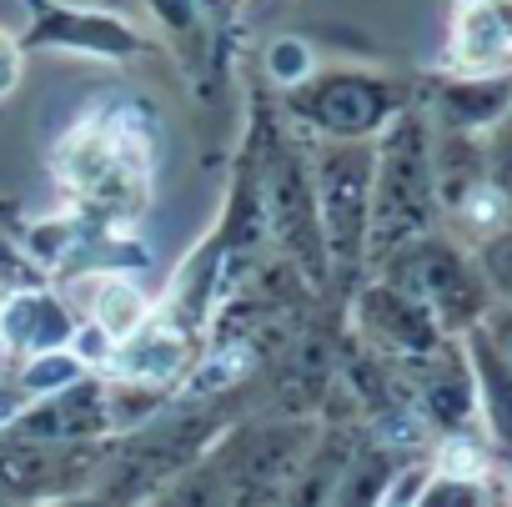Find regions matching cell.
Listing matches in <instances>:
<instances>
[{"label":"cell","instance_id":"cell-22","mask_svg":"<svg viewBox=\"0 0 512 507\" xmlns=\"http://www.w3.org/2000/svg\"><path fill=\"white\" fill-rule=\"evenodd\" d=\"M477 332L492 342V352H497L502 362H512V302H492L487 317L477 322Z\"/></svg>","mask_w":512,"mask_h":507},{"label":"cell","instance_id":"cell-7","mask_svg":"<svg viewBox=\"0 0 512 507\" xmlns=\"http://www.w3.org/2000/svg\"><path fill=\"white\" fill-rule=\"evenodd\" d=\"M352 322H357V332L377 352H387L397 362H417V357H427L442 342V327L432 322V312L412 292H402L397 282H387V277H377V282H367L357 292Z\"/></svg>","mask_w":512,"mask_h":507},{"label":"cell","instance_id":"cell-19","mask_svg":"<svg viewBox=\"0 0 512 507\" xmlns=\"http://www.w3.org/2000/svg\"><path fill=\"white\" fill-rule=\"evenodd\" d=\"M472 257H477V267H482L492 297H497V302H512V216L497 221L487 236L472 241Z\"/></svg>","mask_w":512,"mask_h":507},{"label":"cell","instance_id":"cell-13","mask_svg":"<svg viewBox=\"0 0 512 507\" xmlns=\"http://www.w3.org/2000/svg\"><path fill=\"white\" fill-rule=\"evenodd\" d=\"M191 362V337L176 332L171 322L151 317L136 337H126L111 357V372L116 377H131V382H156V387H171Z\"/></svg>","mask_w":512,"mask_h":507},{"label":"cell","instance_id":"cell-18","mask_svg":"<svg viewBox=\"0 0 512 507\" xmlns=\"http://www.w3.org/2000/svg\"><path fill=\"white\" fill-rule=\"evenodd\" d=\"M412 507H492V492L472 472H427Z\"/></svg>","mask_w":512,"mask_h":507},{"label":"cell","instance_id":"cell-1","mask_svg":"<svg viewBox=\"0 0 512 507\" xmlns=\"http://www.w3.org/2000/svg\"><path fill=\"white\" fill-rule=\"evenodd\" d=\"M437 171H432V121L422 101L397 111L372 141V221H367V267H382L397 246L437 231Z\"/></svg>","mask_w":512,"mask_h":507},{"label":"cell","instance_id":"cell-20","mask_svg":"<svg viewBox=\"0 0 512 507\" xmlns=\"http://www.w3.org/2000/svg\"><path fill=\"white\" fill-rule=\"evenodd\" d=\"M482 151H487V181H492V191L512 206V111L482 136Z\"/></svg>","mask_w":512,"mask_h":507},{"label":"cell","instance_id":"cell-10","mask_svg":"<svg viewBox=\"0 0 512 507\" xmlns=\"http://www.w3.org/2000/svg\"><path fill=\"white\" fill-rule=\"evenodd\" d=\"M437 131H462V136H487L507 111H512V71H457L432 86V101L422 106Z\"/></svg>","mask_w":512,"mask_h":507},{"label":"cell","instance_id":"cell-2","mask_svg":"<svg viewBox=\"0 0 512 507\" xmlns=\"http://www.w3.org/2000/svg\"><path fill=\"white\" fill-rule=\"evenodd\" d=\"M377 277H387L402 292H412L432 312L442 337L472 332L487 317V307L497 302L487 277H482V267H477V257H472V246H462L442 226L417 236V241H407V246H397L392 257L377 267Z\"/></svg>","mask_w":512,"mask_h":507},{"label":"cell","instance_id":"cell-14","mask_svg":"<svg viewBox=\"0 0 512 507\" xmlns=\"http://www.w3.org/2000/svg\"><path fill=\"white\" fill-rule=\"evenodd\" d=\"M462 347H467L472 382H477V417L487 422L492 447L512 457V362H502L477 327L462 332Z\"/></svg>","mask_w":512,"mask_h":507},{"label":"cell","instance_id":"cell-25","mask_svg":"<svg viewBox=\"0 0 512 507\" xmlns=\"http://www.w3.org/2000/svg\"><path fill=\"white\" fill-rule=\"evenodd\" d=\"M21 407H26V392H21L11 377H0V432L21 417Z\"/></svg>","mask_w":512,"mask_h":507},{"label":"cell","instance_id":"cell-6","mask_svg":"<svg viewBox=\"0 0 512 507\" xmlns=\"http://www.w3.org/2000/svg\"><path fill=\"white\" fill-rule=\"evenodd\" d=\"M16 442H41V447H86L111 437V402H106V377L86 372L81 382L36 397L21 407V417L0 432Z\"/></svg>","mask_w":512,"mask_h":507},{"label":"cell","instance_id":"cell-3","mask_svg":"<svg viewBox=\"0 0 512 507\" xmlns=\"http://www.w3.org/2000/svg\"><path fill=\"white\" fill-rule=\"evenodd\" d=\"M417 96L402 76L367 66H327L282 91V106L322 141H377Z\"/></svg>","mask_w":512,"mask_h":507},{"label":"cell","instance_id":"cell-21","mask_svg":"<svg viewBox=\"0 0 512 507\" xmlns=\"http://www.w3.org/2000/svg\"><path fill=\"white\" fill-rule=\"evenodd\" d=\"M267 71H272V81L287 91V86H297V81H307L312 71H317V61H312V51H307V41H297V36H287V41H277L272 51H267Z\"/></svg>","mask_w":512,"mask_h":507},{"label":"cell","instance_id":"cell-4","mask_svg":"<svg viewBox=\"0 0 512 507\" xmlns=\"http://www.w3.org/2000/svg\"><path fill=\"white\" fill-rule=\"evenodd\" d=\"M312 201H317L327 267L337 277H357L367 267L372 141H322L312 151Z\"/></svg>","mask_w":512,"mask_h":507},{"label":"cell","instance_id":"cell-15","mask_svg":"<svg viewBox=\"0 0 512 507\" xmlns=\"http://www.w3.org/2000/svg\"><path fill=\"white\" fill-rule=\"evenodd\" d=\"M96 287H91V302H86V317L121 347L126 337H136L151 317H156V307H151V297L131 282V277H121V272H101V277H91Z\"/></svg>","mask_w":512,"mask_h":507},{"label":"cell","instance_id":"cell-23","mask_svg":"<svg viewBox=\"0 0 512 507\" xmlns=\"http://www.w3.org/2000/svg\"><path fill=\"white\" fill-rule=\"evenodd\" d=\"M21 71H26V46H21V36L0 31V101L21 86Z\"/></svg>","mask_w":512,"mask_h":507},{"label":"cell","instance_id":"cell-5","mask_svg":"<svg viewBox=\"0 0 512 507\" xmlns=\"http://www.w3.org/2000/svg\"><path fill=\"white\" fill-rule=\"evenodd\" d=\"M26 11H31V26L21 36L26 51H66L96 61H136L151 51V41L111 11H81L61 6V0H26Z\"/></svg>","mask_w":512,"mask_h":507},{"label":"cell","instance_id":"cell-8","mask_svg":"<svg viewBox=\"0 0 512 507\" xmlns=\"http://www.w3.org/2000/svg\"><path fill=\"white\" fill-rule=\"evenodd\" d=\"M267 206H272V221H277V236L287 241V251L317 282H327L332 267H327V246H322V226H317V201H312V166H302L292 151H277V161H272Z\"/></svg>","mask_w":512,"mask_h":507},{"label":"cell","instance_id":"cell-17","mask_svg":"<svg viewBox=\"0 0 512 507\" xmlns=\"http://www.w3.org/2000/svg\"><path fill=\"white\" fill-rule=\"evenodd\" d=\"M81 377H86V362H81L71 347H56V352L21 357V367L11 372V382L26 392V402H36V397H51V392H61V387L81 382Z\"/></svg>","mask_w":512,"mask_h":507},{"label":"cell","instance_id":"cell-11","mask_svg":"<svg viewBox=\"0 0 512 507\" xmlns=\"http://www.w3.org/2000/svg\"><path fill=\"white\" fill-rule=\"evenodd\" d=\"M76 312L56 297V292H41V287H21L0 302V347H6L16 362L21 357H36V352H56V347H71L76 337Z\"/></svg>","mask_w":512,"mask_h":507},{"label":"cell","instance_id":"cell-12","mask_svg":"<svg viewBox=\"0 0 512 507\" xmlns=\"http://www.w3.org/2000/svg\"><path fill=\"white\" fill-rule=\"evenodd\" d=\"M452 66L477 71H512V0H467L452 26Z\"/></svg>","mask_w":512,"mask_h":507},{"label":"cell","instance_id":"cell-16","mask_svg":"<svg viewBox=\"0 0 512 507\" xmlns=\"http://www.w3.org/2000/svg\"><path fill=\"white\" fill-rule=\"evenodd\" d=\"M392 477H397V462H392V452H387L382 442L357 447V452L347 457V467H342V477H337L327 507H382Z\"/></svg>","mask_w":512,"mask_h":507},{"label":"cell","instance_id":"cell-9","mask_svg":"<svg viewBox=\"0 0 512 507\" xmlns=\"http://www.w3.org/2000/svg\"><path fill=\"white\" fill-rule=\"evenodd\" d=\"M417 372V402L422 417L442 432H467L477 417V382H472V362L462 337H442L427 357L412 362Z\"/></svg>","mask_w":512,"mask_h":507},{"label":"cell","instance_id":"cell-24","mask_svg":"<svg viewBox=\"0 0 512 507\" xmlns=\"http://www.w3.org/2000/svg\"><path fill=\"white\" fill-rule=\"evenodd\" d=\"M26 507H116L106 492L96 487H81V492H61V497H41V502H26Z\"/></svg>","mask_w":512,"mask_h":507}]
</instances>
